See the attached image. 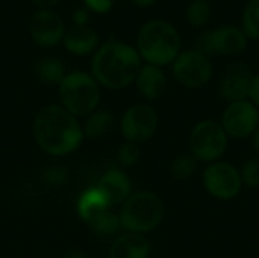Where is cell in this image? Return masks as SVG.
I'll use <instances>...</instances> for the list:
<instances>
[{
  "label": "cell",
  "instance_id": "6da1fadb",
  "mask_svg": "<svg viewBox=\"0 0 259 258\" xmlns=\"http://www.w3.org/2000/svg\"><path fill=\"white\" fill-rule=\"evenodd\" d=\"M33 137L46 154L62 157L74 152L85 135L77 117L62 105H47L33 120Z\"/></svg>",
  "mask_w": 259,
  "mask_h": 258
},
{
  "label": "cell",
  "instance_id": "7a4b0ae2",
  "mask_svg": "<svg viewBox=\"0 0 259 258\" xmlns=\"http://www.w3.org/2000/svg\"><path fill=\"white\" fill-rule=\"evenodd\" d=\"M141 56L126 43L109 41L103 44L91 61V76L106 88L120 90L137 79Z\"/></svg>",
  "mask_w": 259,
  "mask_h": 258
},
{
  "label": "cell",
  "instance_id": "3957f363",
  "mask_svg": "<svg viewBox=\"0 0 259 258\" xmlns=\"http://www.w3.org/2000/svg\"><path fill=\"white\" fill-rule=\"evenodd\" d=\"M137 52L152 65H167L181 53V36L168 21H147L138 33Z\"/></svg>",
  "mask_w": 259,
  "mask_h": 258
},
{
  "label": "cell",
  "instance_id": "277c9868",
  "mask_svg": "<svg viewBox=\"0 0 259 258\" xmlns=\"http://www.w3.org/2000/svg\"><path fill=\"white\" fill-rule=\"evenodd\" d=\"M165 207L162 199L149 190L132 193L118 213L120 227L127 233L146 234L155 230L164 219Z\"/></svg>",
  "mask_w": 259,
  "mask_h": 258
},
{
  "label": "cell",
  "instance_id": "5b68a950",
  "mask_svg": "<svg viewBox=\"0 0 259 258\" xmlns=\"http://www.w3.org/2000/svg\"><path fill=\"white\" fill-rule=\"evenodd\" d=\"M59 97L62 106L74 117L90 116L100 100L99 84L85 71L68 73L59 84Z\"/></svg>",
  "mask_w": 259,
  "mask_h": 258
},
{
  "label": "cell",
  "instance_id": "8992f818",
  "mask_svg": "<svg viewBox=\"0 0 259 258\" xmlns=\"http://www.w3.org/2000/svg\"><path fill=\"white\" fill-rule=\"evenodd\" d=\"M229 137L219 122L202 120L190 132V154L199 163H215L228 151Z\"/></svg>",
  "mask_w": 259,
  "mask_h": 258
},
{
  "label": "cell",
  "instance_id": "52a82bcc",
  "mask_svg": "<svg viewBox=\"0 0 259 258\" xmlns=\"http://www.w3.org/2000/svg\"><path fill=\"white\" fill-rule=\"evenodd\" d=\"M202 181L208 195L219 201L235 199L243 189L240 170L234 164L222 160L208 164Z\"/></svg>",
  "mask_w": 259,
  "mask_h": 258
},
{
  "label": "cell",
  "instance_id": "ba28073f",
  "mask_svg": "<svg viewBox=\"0 0 259 258\" xmlns=\"http://www.w3.org/2000/svg\"><path fill=\"white\" fill-rule=\"evenodd\" d=\"M212 62L197 50H185L173 61V75L187 88H202L212 78Z\"/></svg>",
  "mask_w": 259,
  "mask_h": 258
},
{
  "label": "cell",
  "instance_id": "9c48e42d",
  "mask_svg": "<svg viewBox=\"0 0 259 258\" xmlns=\"http://www.w3.org/2000/svg\"><path fill=\"white\" fill-rule=\"evenodd\" d=\"M229 138L246 140L259 126V109L252 100L232 102L226 106L220 122Z\"/></svg>",
  "mask_w": 259,
  "mask_h": 258
},
{
  "label": "cell",
  "instance_id": "30bf717a",
  "mask_svg": "<svg viewBox=\"0 0 259 258\" xmlns=\"http://www.w3.org/2000/svg\"><path fill=\"white\" fill-rule=\"evenodd\" d=\"M156 129L158 114L149 105H134L127 108L121 117V134L129 143H144L155 135Z\"/></svg>",
  "mask_w": 259,
  "mask_h": 258
},
{
  "label": "cell",
  "instance_id": "8fae6325",
  "mask_svg": "<svg viewBox=\"0 0 259 258\" xmlns=\"http://www.w3.org/2000/svg\"><path fill=\"white\" fill-rule=\"evenodd\" d=\"M253 73L250 67L241 61L231 62L220 79L219 91L220 96L232 103V102H240V100H247L250 94V87L253 81Z\"/></svg>",
  "mask_w": 259,
  "mask_h": 258
},
{
  "label": "cell",
  "instance_id": "7c38bea8",
  "mask_svg": "<svg viewBox=\"0 0 259 258\" xmlns=\"http://www.w3.org/2000/svg\"><path fill=\"white\" fill-rule=\"evenodd\" d=\"M29 30L33 41L44 47L56 46L64 38L65 33L61 17L49 9H41L32 15Z\"/></svg>",
  "mask_w": 259,
  "mask_h": 258
},
{
  "label": "cell",
  "instance_id": "4fadbf2b",
  "mask_svg": "<svg viewBox=\"0 0 259 258\" xmlns=\"http://www.w3.org/2000/svg\"><path fill=\"white\" fill-rule=\"evenodd\" d=\"M96 187L103 193L111 207L123 204L132 195L131 179L118 169H112L103 173Z\"/></svg>",
  "mask_w": 259,
  "mask_h": 258
},
{
  "label": "cell",
  "instance_id": "5bb4252c",
  "mask_svg": "<svg viewBox=\"0 0 259 258\" xmlns=\"http://www.w3.org/2000/svg\"><path fill=\"white\" fill-rule=\"evenodd\" d=\"M212 46L217 55H237L241 53L247 46V36L235 26H223L212 30Z\"/></svg>",
  "mask_w": 259,
  "mask_h": 258
},
{
  "label": "cell",
  "instance_id": "9a60e30c",
  "mask_svg": "<svg viewBox=\"0 0 259 258\" xmlns=\"http://www.w3.org/2000/svg\"><path fill=\"white\" fill-rule=\"evenodd\" d=\"M135 82H137V88L140 94L149 100L159 99L164 94L165 87H167V78L162 68L152 65V64L141 65Z\"/></svg>",
  "mask_w": 259,
  "mask_h": 258
},
{
  "label": "cell",
  "instance_id": "2e32d148",
  "mask_svg": "<svg viewBox=\"0 0 259 258\" xmlns=\"http://www.w3.org/2000/svg\"><path fill=\"white\" fill-rule=\"evenodd\" d=\"M150 243L143 234L124 233L115 239L111 246V258H149Z\"/></svg>",
  "mask_w": 259,
  "mask_h": 258
},
{
  "label": "cell",
  "instance_id": "e0dca14e",
  "mask_svg": "<svg viewBox=\"0 0 259 258\" xmlns=\"http://www.w3.org/2000/svg\"><path fill=\"white\" fill-rule=\"evenodd\" d=\"M64 46L74 55H87L97 47L99 38L93 27L88 24H74L64 33Z\"/></svg>",
  "mask_w": 259,
  "mask_h": 258
},
{
  "label": "cell",
  "instance_id": "ac0fdd59",
  "mask_svg": "<svg viewBox=\"0 0 259 258\" xmlns=\"http://www.w3.org/2000/svg\"><path fill=\"white\" fill-rule=\"evenodd\" d=\"M108 208H111V205L97 187L87 189L77 201V213L85 224Z\"/></svg>",
  "mask_w": 259,
  "mask_h": 258
},
{
  "label": "cell",
  "instance_id": "d6986e66",
  "mask_svg": "<svg viewBox=\"0 0 259 258\" xmlns=\"http://www.w3.org/2000/svg\"><path fill=\"white\" fill-rule=\"evenodd\" d=\"M114 126V114L108 109L94 111L88 116L83 128V135L88 138H100Z\"/></svg>",
  "mask_w": 259,
  "mask_h": 258
},
{
  "label": "cell",
  "instance_id": "ffe728a7",
  "mask_svg": "<svg viewBox=\"0 0 259 258\" xmlns=\"http://www.w3.org/2000/svg\"><path fill=\"white\" fill-rule=\"evenodd\" d=\"M87 225L93 230L94 234H97L100 237H111L121 228L118 216L114 211H111L109 208L99 213L97 216H94L91 220L87 222Z\"/></svg>",
  "mask_w": 259,
  "mask_h": 258
},
{
  "label": "cell",
  "instance_id": "44dd1931",
  "mask_svg": "<svg viewBox=\"0 0 259 258\" xmlns=\"http://www.w3.org/2000/svg\"><path fill=\"white\" fill-rule=\"evenodd\" d=\"M36 75L46 84H61L65 71L61 61L55 58H46L36 64Z\"/></svg>",
  "mask_w": 259,
  "mask_h": 258
},
{
  "label": "cell",
  "instance_id": "7402d4cb",
  "mask_svg": "<svg viewBox=\"0 0 259 258\" xmlns=\"http://www.w3.org/2000/svg\"><path fill=\"white\" fill-rule=\"evenodd\" d=\"M197 166H199V161L191 154H181L171 161L170 172H171L175 179L187 181L196 173Z\"/></svg>",
  "mask_w": 259,
  "mask_h": 258
},
{
  "label": "cell",
  "instance_id": "603a6c76",
  "mask_svg": "<svg viewBox=\"0 0 259 258\" xmlns=\"http://www.w3.org/2000/svg\"><path fill=\"white\" fill-rule=\"evenodd\" d=\"M243 32L249 40H259V0H249L243 11Z\"/></svg>",
  "mask_w": 259,
  "mask_h": 258
},
{
  "label": "cell",
  "instance_id": "cb8c5ba5",
  "mask_svg": "<svg viewBox=\"0 0 259 258\" xmlns=\"http://www.w3.org/2000/svg\"><path fill=\"white\" fill-rule=\"evenodd\" d=\"M211 12L208 0H193L187 8V21L194 27H203L211 18Z\"/></svg>",
  "mask_w": 259,
  "mask_h": 258
},
{
  "label": "cell",
  "instance_id": "d4e9b609",
  "mask_svg": "<svg viewBox=\"0 0 259 258\" xmlns=\"http://www.w3.org/2000/svg\"><path fill=\"white\" fill-rule=\"evenodd\" d=\"M243 187L258 189L259 187V158L247 160L240 170Z\"/></svg>",
  "mask_w": 259,
  "mask_h": 258
},
{
  "label": "cell",
  "instance_id": "484cf974",
  "mask_svg": "<svg viewBox=\"0 0 259 258\" xmlns=\"http://www.w3.org/2000/svg\"><path fill=\"white\" fill-rule=\"evenodd\" d=\"M140 155H141V152H140L138 144L129 143V141H126L124 144H121L120 149H118V152H117L118 161L123 166H126V167H131V166L137 164L138 160H140Z\"/></svg>",
  "mask_w": 259,
  "mask_h": 258
},
{
  "label": "cell",
  "instance_id": "4316f807",
  "mask_svg": "<svg viewBox=\"0 0 259 258\" xmlns=\"http://www.w3.org/2000/svg\"><path fill=\"white\" fill-rule=\"evenodd\" d=\"M67 169L62 166H50L44 170L42 173V179L47 186L50 187H58L62 186L67 181Z\"/></svg>",
  "mask_w": 259,
  "mask_h": 258
},
{
  "label": "cell",
  "instance_id": "83f0119b",
  "mask_svg": "<svg viewBox=\"0 0 259 258\" xmlns=\"http://www.w3.org/2000/svg\"><path fill=\"white\" fill-rule=\"evenodd\" d=\"M197 52L203 53L205 56H211L214 55V46H212V30H206L203 32L199 38H197V43H196V49Z\"/></svg>",
  "mask_w": 259,
  "mask_h": 258
},
{
  "label": "cell",
  "instance_id": "f1b7e54d",
  "mask_svg": "<svg viewBox=\"0 0 259 258\" xmlns=\"http://www.w3.org/2000/svg\"><path fill=\"white\" fill-rule=\"evenodd\" d=\"M83 2L88 6V9L99 14H105L112 8V0H83Z\"/></svg>",
  "mask_w": 259,
  "mask_h": 258
},
{
  "label": "cell",
  "instance_id": "f546056e",
  "mask_svg": "<svg viewBox=\"0 0 259 258\" xmlns=\"http://www.w3.org/2000/svg\"><path fill=\"white\" fill-rule=\"evenodd\" d=\"M249 99L256 105V108L259 109V73H256L253 76V81H252V87H250V94H249Z\"/></svg>",
  "mask_w": 259,
  "mask_h": 258
},
{
  "label": "cell",
  "instance_id": "4dcf8cb0",
  "mask_svg": "<svg viewBox=\"0 0 259 258\" xmlns=\"http://www.w3.org/2000/svg\"><path fill=\"white\" fill-rule=\"evenodd\" d=\"M73 20H74V24H87L88 23V11L87 9H77L74 14H73Z\"/></svg>",
  "mask_w": 259,
  "mask_h": 258
},
{
  "label": "cell",
  "instance_id": "1f68e13d",
  "mask_svg": "<svg viewBox=\"0 0 259 258\" xmlns=\"http://www.w3.org/2000/svg\"><path fill=\"white\" fill-rule=\"evenodd\" d=\"M38 8H42V9H47V8H52L55 6L59 0H32Z\"/></svg>",
  "mask_w": 259,
  "mask_h": 258
},
{
  "label": "cell",
  "instance_id": "d6a6232c",
  "mask_svg": "<svg viewBox=\"0 0 259 258\" xmlns=\"http://www.w3.org/2000/svg\"><path fill=\"white\" fill-rule=\"evenodd\" d=\"M64 258H88V257H87V254H83V252H80V251H70V252H67V254H65V257Z\"/></svg>",
  "mask_w": 259,
  "mask_h": 258
},
{
  "label": "cell",
  "instance_id": "836d02e7",
  "mask_svg": "<svg viewBox=\"0 0 259 258\" xmlns=\"http://www.w3.org/2000/svg\"><path fill=\"white\" fill-rule=\"evenodd\" d=\"M135 5H138V6H150V5H153L156 0H132Z\"/></svg>",
  "mask_w": 259,
  "mask_h": 258
},
{
  "label": "cell",
  "instance_id": "e575fe53",
  "mask_svg": "<svg viewBox=\"0 0 259 258\" xmlns=\"http://www.w3.org/2000/svg\"><path fill=\"white\" fill-rule=\"evenodd\" d=\"M252 137H253V146H255L256 152H259V126H258V129L255 131V134H253Z\"/></svg>",
  "mask_w": 259,
  "mask_h": 258
}]
</instances>
